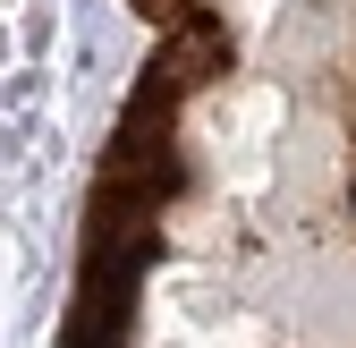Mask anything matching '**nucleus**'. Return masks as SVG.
Wrapping results in <instances>:
<instances>
[]
</instances>
